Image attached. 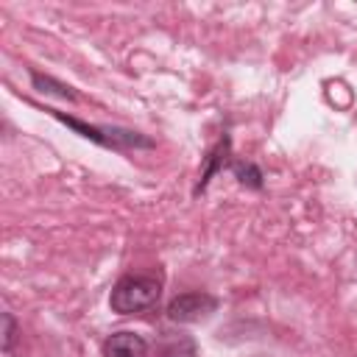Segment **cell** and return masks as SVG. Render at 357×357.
Returning <instances> with one entry per match:
<instances>
[{
	"label": "cell",
	"mask_w": 357,
	"mask_h": 357,
	"mask_svg": "<svg viewBox=\"0 0 357 357\" xmlns=\"http://www.w3.org/2000/svg\"><path fill=\"white\" fill-rule=\"evenodd\" d=\"M50 117H56L59 123L70 126L75 134H81L84 139L100 145V148H109V151H151L156 148V139L145 137L142 131H134V128H120V126H95V123H84L78 117H70L59 109H45Z\"/></svg>",
	"instance_id": "cell-1"
},
{
	"label": "cell",
	"mask_w": 357,
	"mask_h": 357,
	"mask_svg": "<svg viewBox=\"0 0 357 357\" xmlns=\"http://www.w3.org/2000/svg\"><path fill=\"white\" fill-rule=\"evenodd\" d=\"M103 357H148V340L131 329H120L103 340Z\"/></svg>",
	"instance_id": "cell-4"
},
{
	"label": "cell",
	"mask_w": 357,
	"mask_h": 357,
	"mask_svg": "<svg viewBox=\"0 0 357 357\" xmlns=\"http://www.w3.org/2000/svg\"><path fill=\"white\" fill-rule=\"evenodd\" d=\"M20 337V326H17V318L11 312H3V351L11 354L14 351V343Z\"/></svg>",
	"instance_id": "cell-9"
},
{
	"label": "cell",
	"mask_w": 357,
	"mask_h": 357,
	"mask_svg": "<svg viewBox=\"0 0 357 357\" xmlns=\"http://www.w3.org/2000/svg\"><path fill=\"white\" fill-rule=\"evenodd\" d=\"M231 173H234V178H237L243 187H248V190H262V187H265V176H262V170H259L254 162L234 159V162H231Z\"/></svg>",
	"instance_id": "cell-8"
},
{
	"label": "cell",
	"mask_w": 357,
	"mask_h": 357,
	"mask_svg": "<svg viewBox=\"0 0 357 357\" xmlns=\"http://www.w3.org/2000/svg\"><path fill=\"white\" fill-rule=\"evenodd\" d=\"M31 84H33V89H39L42 95H53V98H61V100H70V103L78 100V92H75L70 84H61V81H56L53 75H42L39 70H31Z\"/></svg>",
	"instance_id": "cell-7"
},
{
	"label": "cell",
	"mask_w": 357,
	"mask_h": 357,
	"mask_svg": "<svg viewBox=\"0 0 357 357\" xmlns=\"http://www.w3.org/2000/svg\"><path fill=\"white\" fill-rule=\"evenodd\" d=\"M162 298V276L156 273H126L112 284L109 307L117 315H137L153 310Z\"/></svg>",
	"instance_id": "cell-2"
},
{
	"label": "cell",
	"mask_w": 357,
	"mask_h": 357,
	"mask_svg": "<svg viewBox=\"0 0 357 357\" xmlns=\"http://www.w3.org/2000/svg\"><path fill=\"white\" fill-rule=\"evenodd\" d=\"M159 357H195V340L184 332H162Z\"/></svg>",
	"instance_id": "cell-6"
},
{
	"label": "cell",
	"mask_w": 357,
	"mask_h": 357,
	"mask_svg": "<svg viewBox=\"0 0 357 357\" xmlns=\"http://www.w3.org/2000/svg\"><path fill=\"white\" fill-rule=\"evenodd\" d=\"M229 153H231V137L223 134V137L206 151V156H204V167H201V178H198V184L192 187V195H201V192L206 190V184L212 181V176H215L218 170H223Z\"/></svg>",
	"instance_id": "cell-5"
},
{
	"label": "cell",
	"mask_w": 357,
	"mask_h": 357,
	"mask_svg": "<svg viewBox=\"0 0 357 357\" xmlns=\"http://www.w3.org/2000/svg\"><path fill=\"white\" fill-rule=\"evenodd\" d=\"M218 310V298L206 290H190V293H178L170 298L167 304V318L173 324H198L204 318H209Z\"/></svg>",
	"instance_id": "cell-3"
}]
</instances>
